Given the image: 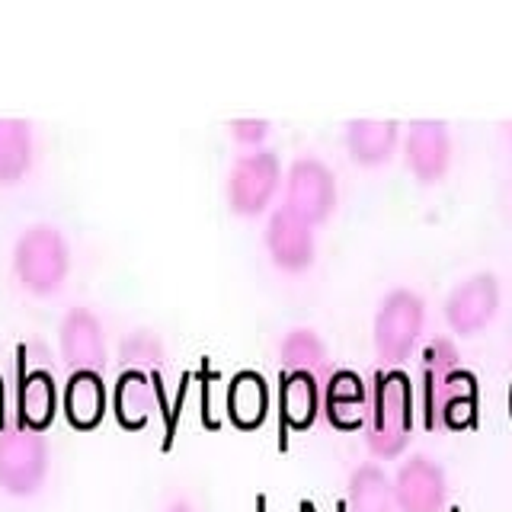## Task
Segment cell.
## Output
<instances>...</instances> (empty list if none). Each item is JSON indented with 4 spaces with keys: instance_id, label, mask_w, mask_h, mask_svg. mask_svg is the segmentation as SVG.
Here are the masks:
<instances>
[{
    "instance_id": "cell-1",
    "label": "cell",
    "mask_w": 512,
    "mask_h": 512,
    "mask_svg": "<svg viewBox=\"0 0 512 512\" xmlns=\"http://www.w3.org/2000/svg\"><path fill=\"white\" fill-rule=\"evenodd\" d=\"M420 397L426 429H468L477 420V378L461 365L448 336H436L423 349Z\"/></svg>"
},
{
    "instance_id": "cell-4",
    "label": "cell",
    "mask_w": 512,
    "mask_h": 512,
    "mask_svg": "<svg viewBox=\"0 0 512 512\" xmlns=\"http://www.w3.org/2000/svg\"><path fill=\"white\" fill-rule=\"evenodd\" d=\"M426 327V301L413 288H391L388 295L378 301L375 311V352L378 359L397 368L404 359H410L413 346L420 343V333Z\"/></svg>"
},
{
    "instance_id": "cell-11",
    "label": "cell",
    "mask_w": 512,
    "mask_h": 512,
    "mask_svg": "<svg viewBox=\"0 0 512 512\" xmlns=\"http://www.w3.org/2000/svg\"><path fill=\"white\" fill-rule=\"evenodd\" d=\"M452 132L442 119H416L407 128L404 141V157L407 167L420 183H439L452 167Z\"/></svg>"
},
{
    "instance_id": "cell-2",
    "label": "cell",
    "mask_w": 512,
    "mask_h": 512,
    "mask_svg": "<svg viewBox=\"0 0 512 512\" xmlns=\"http://www.w3.org/2000/svg\"><path fill=\"white\" fill-rule=\"evenodd\" d=\"M413 432V384L404 368H378L368 384L365 442L378 458L404 452Z\"/></svg>"
},
{
    "instance_id": "cell-9",
    "label": "cell",
    "mask_w": 512,
    "mask_h": 512,
    "mask_svg": "<svg viewBox=\"0 0 512 512\" xmlns=\"http://www.w3.org/2000/svg\"><path fill=\"white\" fill-rule=\"evenodd\" d=\"M500 311V279L493 272H474L445 298V320L461 336L480 333Z\"/></svg>"
},
{
    "instance_id": "cell-17",
    "label": "cell",
    "mask_w": 512,
    "mask_h": 512,
    "mask_svg": "<svg viewBox=\"0 0 512 512\" xmlns=\"http://www.w3.org/2000/svg\"><path fill=\"white\" fill-rule=\"evenodd\" d=\"M64 413L71 426L93 429L106 416V384L100 372H71L64 381Z\"/></svg>"
},
{
    "instance_id": "cell-21",
    "label": "cell",
    "mask_w": 512,
    "mask_h": 512,
    "mask_svg": "<svg viewBox=\"0 0 512 512\" xmlns=\"http://www.w3.org/2000/svg\"><path fill=\"white\" fill-rule=\"evenodd\" d=\"M228 413L240 429H253L269 413V384L260 372H237L228 388Z\"/></svg>"
},
{
    "instance_id": "cell-16",
    "label": "cell",
    "mask_w": 512,
    "mask_h": 512,
    "mask_svg": "<svg viewBox=\"0 0 512 512\" xmlns=\"http://www.w3.org/2000/svg\"><path fill=\"white\" fill-rule=\"evenodd\" d=\"M279 372H308L327 388V381L333 378V359L324 346V340L311 327H298L282 340L279 346Z\"/></svg>"
},
{
    "instance_id": "cell-12",
    "label": "cell",
    "mask_w": 512,
    "mask_h": 512,
    "mask_svg": "<svg viewBox=\"0 0 512 512\" xmlns=\"http://www.w3.org/2000/svg\"><path fill=\"white\" fill-rule=\"evenodd\" d=\"M266 250L272 256V263L285 272H301L314 263V224L298 218L295 212H288L285 205L272 208V215L266 221Z\"/></svg>"
},
{
    "instance_id": "cell-14",
    "label": "cell",
    "mask_w": 512,
    "mask_h": 512,
    "mask_svg": "<svg viewBox=\"0 0 512 512\" xmlns=\"http://www.w3.org/2000/svg\"><path fill=\"white\" fill-rule=\"evenodd\" d=\"M58 413V384L48 368H29L20 375L16 391V423L29 429H45Z\"/></svg>"
},
{
    "instance_id": "cell-23",
    "label": "cell",
    "mask_w": 512,
    "mask_h": 512,
    "mask_svg": "<svg viewBox=\"0 0 512 512\" xmlns=\"http://www.w3.org/2000/svg\"><path fill=\"white\" fill-rule=\"evenodd\" d=\"M119 359L125 362V368H138V372H148V368H160L167 359L164 340L151 330H135L128 333L119 343Z\"/></svg>"
},
{
    "instance_id": "cell-6",
    "label": "cell",
    "mask_w": 512,
    "mask_h": 512,
    "mask_svg": "<svg viewBox=\"0 0 512 512\" xmlns=\"http://www.w3.org/2000/svg\"><path fill=\"white\" fill-rule=\"evenodd\" d=\"M282 186V164L279 154L269 148L244 151L234 157V164L228 170V205L237 215H260L269 208L272 196Z\"/></svg>"
},
{
    "instance_id": "cell-10",
    "label": "cell",
    "mask_w": 512,
    "mask_h": 512,
    "mask_svg": "<svg viewBox=\"0 0 512 512\" xmlns=\"http://www.w3.org/2000/svg\"><path fill=\"white\" fill-rule=\"evenodd\" d=\"M58 349L71 372H100L106 368V333L103 320L90 308H71L61 317Z\"/></svg>"
},
{
    "instance_id": "cell-20",
    "label": "cell",
    "mask_w": 512,
    "mask_h": 512,
    "mask_svg": "<svg viewBox=\"0 0 512 512\" xmlns=\"http://www.w3.org/2000/svg\"><path fill=\"white\" fill-rule=\"evenodd\" d=\"M32 125L26 119H0V186L20 183L32 167Z\"/></svg>"
},
{
    "instance_id": "cell-5",
    "label": "cell",
    "mask_w": 512,
    "mask_h": 512,
    "mask_svg": "<svg viewBox=\"0 0 512 512\" xmlns=\"http://www.w3.org/2000/svg\"><path fill=\"white\" fill-rule=\"evenodd\" d=\"M48 442L39 429L16 420L0 426V490L10 496H36L48 477Z\"/></svg>"
},
{
    "instance_id": "cell-8",
    "label": "cell",
    "mask_w": 512,
    "mask_h": 512,
    "mask_svg": "<svg viewBox=\"0 0 512 512\" xmlns=\"http://www.w3.org/2000/svg\"><path fill=\"white\" fill-rule=\"evenodd\" d=\"M394 503L400 512H442L448 503V477L436 458L410 455L391 477Z\"/></svg>"
},
{
    "instance_id": "cell-15",
    "label": "cell",
    "mask_w": 512,
    "mask_h": 512,
    "mask_svg": "<svg viewBox=\"0 0 512 512\" xmlns=\"http://www.w3.org/2000/svg\"><path fill=\"white\" fill-rule=\"evenodd\" d=\"M397 141H400V125L394 119L362 116V119L346 122V148L356 164H365V167L384 164V160L394 154Z\"/></svg>"
},
{
    "instance_id": "cell-13",
    "label": "cell",
    "mask_w": 512,
    "mask_h": 512,
    "mask_svg": "<svg viewBox=\"0 0 512 512\" xmlns=\"http://www.w3.org/2000/svg\"><path fill=\"white\" fill-rule=\"evenodd\" d=\"M324 413L333 426L356 429L368 416V384L352 368H336L324 388Z\"/></svg>"
},
{
    "instance_id": "cell-22",
    "label": "cell",
    "mask_w": 512,
    "mask_h": 512,
    "mask_svg": "<svg viewBox=\"0 0 512 512\" xmlns=\"http://www.w3.org/2000/svg\"><path fill=\"white\" fill-rule=\"evenodd\" d=\"M394 484L378 464H362L349 477V512H394Z\"/></svg>"
},
{
    "instance_id": "cell-3",
    "label": "cell",
    "mask_w": 512,
    "mask_h": 512,
    "mask_svg": "<svg viewBox=\"0 0 512 512\" xmlns=\"http://www.w3.org/2000/svg\"><path fill=\"white\" fill-rule=\"evenodd\" d=\"M13 272L32 295H55L68 282L71 247L52 221H36L20 231L13 244Z\"/></svg>"
},
{
    "instance_id": "cell-26",
    "label": "cell",
    "mask_w": 512,
    "mask_h": 512,
    "mask_svg": "<svg viewBox=\"0 0 512 512\" xmlns=\"http://www.w3.org/2000/svg\"><path fill=\"white\" fill-rule=\"evenodd\" d=\"M509 135H512V122H509Z\"/></svg>"
},
{
    "instance_id": "cell-24",
    "label": "cell",
    "mask_w": 512,
    "mask_h": 512,
    "mask_svg": "<svg viewBox=\"0 0 512 512\" xmlns=\"http://www.w3.org/2000/svg\"><path fill=\"white\" fill-rule=\"evenodd\" d=\"M231 138L237 144H244L247 151H256L263 148V141L269 138V119H256V116H240V119H231Z\"/></svg>"
},
{
    "instance_id": "cell-25",
    "label": "cell",
    "mask_w": 512,
    "mask_h": 512,
    "mask_svg": "<svg viewBox=\"0 0 512 512\" xmlns=\"http://www.w3.org/2000/svg\"><path fill=\"white\" fill-rule=\"evenodd\" d=\"M509 413H512V384H509Z\"/></svg>"
},
{
    "instance_id": "cell-7",
    "label": "cell",
    "mask_w": 512,
    "mask_h": 512,
    "mask_svg": "<svg viewBox=\"0 0 512 512\" xmlns=\"http://www.w3.org/2000/svg\"><path fill=\"white\" fill-rule=\"evenodd\" d=\"M288 212H295L308 224H320L336 205V176L320 157H295L285 173V202Z\"/></svg>"
},
{
    "instance_id": "cell-19",
    "label": "cell",
    "mask_w": 512,
    "mask_h": 512,
    "mask_svg": "<svg viewBox=\"0 0 512 512\" xmlns=\"http://www.w3.org/2000/svg\"><path fill=\"white\" fill-rule=\"evenodd\" d=\"M279 397L285 423L295 429H308L317 420V413L324 410V384L308 372H285Z\"/></svg>"
},
{
    "instance_id": "cell-18",
    "label": "cell",
    "mask_w": 512,
    "mask_h": 512,
    "mask_svg": "<svg viewBox=\"0 0 512 512\" xmlns=\"http://www.w3.org/2000/svg\"><path fill=\"white\" fill-rule=\"evenodd\" d=\"M116 416L119 423L128 429H141L148 426V420L157 410V388H154V375L151 372H138V368H125L116 381Z\"/></svg>"
}]
</instances>
